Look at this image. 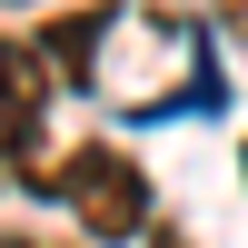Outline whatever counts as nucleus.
<instances>
[{"instance_id":"39448f33","label":"nucleus","mask_w":248,"mask_h":248,"mask_svg":"<svg viewBox=\"0 0 248 248\" xmlns=\"http://www.w3.org/2000/svg\"><path fill=\"white\" fill-rule=\"evenodd\" d=\"M0 248H50V238H0Z\"/></svg>"},{"instance_id":"f257e3e1","label":"nucleus","mask_w":248,"mask_h":248,"mask_svg":"<svg viewBox=\"0 0 248 248\" xmlns=\"http://www.w3.org/2000/svg\"><path fill=\"white\" fill-rule=\"evenodd\" d=\"M30 50L50 70V90H90L99 109H129V119H169V109L218 99L209 20L159 10V0H90V10L50 20Z\"/></svg>"},{"instance_id":"7ed1b4c3","label":"nucleus","mask_w":248,"mask_h":248,"mask_svg":"<svg viewBox=\"0 0 248 248\" xmlns=\"http://www.w3.org/2000/svg\"><path fill=\"white\" fill-rule=\"evenodd\" d=\"M40 109H50V70L30 40H0V159L30 169L40 159Z\"/></svg>"},{"instance_id":"f03ea898","label":"nucleus","mask_w":248,"mask_h":248,"mask_svg":"<svg viewBox=\"0 0 248 248\" xmlns=\"http://www.w3.org/2000/svg\"><path fill=\"white\" fill-rule=\"evenodd\" d=\"M20 189L60 199L90 238H139V229H149V179H139V159H129V149H109V139L40 149L30 169H20Z\"/></svg>"},{"instance_id":"20e7f679","label":"nucleus","mask_w":248,"mask_h":248,"mask_svg":"<svg viewBox=\"0 0 248 248\" xmlns=\"http://www.w3.org/2000/svg\"><path fill=\"white\" fill-rule=\"evenodd\" d=\"M218 20H229V30H248V0H218Z\"/></svg>"}]
</instances>
